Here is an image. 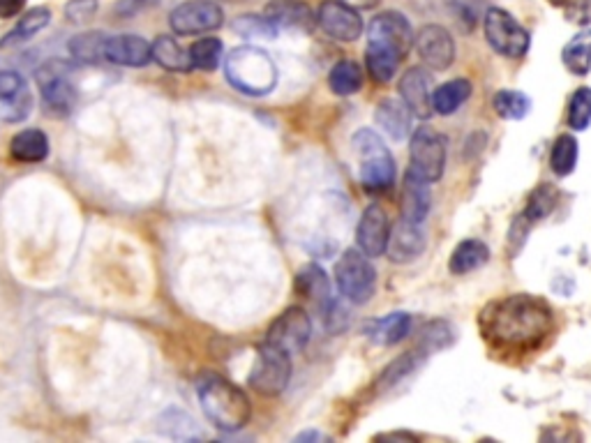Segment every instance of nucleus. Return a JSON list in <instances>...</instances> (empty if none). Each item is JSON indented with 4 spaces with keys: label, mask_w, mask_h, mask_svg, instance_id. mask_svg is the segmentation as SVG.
Here are the masks:
<instances>
[{
    "label": "nucleus",
    "mask_w": 591,
    "mask_h": 443,
    "mask_svg": "<svg viewBox=\"0 0 591 443\" xmlns=\"http://www.w3.org/2000/svg\"><path fill=\"white\" fill-rule=\"evenodd\" d=\"M157 430L162 434H167V437H174V439H201V432L194 420L190 418V414H185L181 409H169L164 411V414L157 418Z\"/></svg>",
    "instance_id": "35"
},
{
    "label": "nucleus",
    "mask_w": 591,
    "mask_h": 443,
    "mask_svg": "<svg viewBox=\"0 0 591 443\" xmlns=\"http://www.w3.org/2000/svg\"><path fill=\"white\" fill-rule=\"evenodd\" d=\"M374 120H377L379 130L395 141L407 139L411 134V111L402 100L386 97L374 109Z\"/></svg>",
    "instance_id": "20"
},
{
    "label": "nucleus",
    "mask_w": 591,
    "mask_h": 443,
    "mask_svg": "<svg viewBox=\"0 0 591 443\" xmlns=\"http://www.w3.org/2000/svg\"><path fill=\"white\" fill-rule=\"evenodd\" d=\"M492 107H495L499 118L522 120L529 116L531 100L525 93H520V90H499L495 100H492Z\"/></svg>",
    "instance_id": "39"
},
{
    "label": "nucleus",
    "mask_w": 591,
    "mask_h": 443,
    "mask_svg": "<svg viewBox=\"0 0 591 443\" xmlns=\"http://www.w3.org/2000/svg\"><path fill=\"white\" fill-rule=\"evenodd\" d=\"M428 180L416 176L414 171H407L402 180V194H400V220H407L411 224H423L425 217L430 215L432 208V190Z\"/></svg>",
    "instance_id": "18"
},
{
    "label": "nucleus",
    "mask_w": 591,
    "mask_h": 443,
    "mask_svg": "<svg viewBox=\"0 0 591 443\" xmlns=\"http://www.w3.org/2000/svg\"><path fill=\"white\" fill-rule=\"evenodd\" d=\"M160 5V0H118L114 5V14L118 19H130L134 14L151 10V7Z\"/></svg>",
    "instance_id": "45"
},
{
    "label": "nucleus",
    "mask_w": 591,
    "mask_h": 443,
    "mask_svg": "<svg viewBox=\"0 0 591 443\" xmlns=\"http://www.w3.org/2000/svg\"><path fill=\"white\" fill-rule=\"evenodd\" d=\"M361 164V183L368 192H386L395 185V160L391 150L386 148L384 141L370 127H361L354 137H351Z\"/></svg>",
    "instance_id": "4"
},
{
    "label": "nucleus",
    "mask_w": 591,
    "mask_h": 443,
    "mask_svg": "<svg viewBox=\"0 0 591 443\" xmlns=\"http://www.w3.org/2000/svg\"><path fill=\"white\" fill-rule=\"evenodd\" d=\"M296 443H301V441H328V437L326 434H321V432H314V430H308V432H303V434H298V437L294 439Z\"/></svg>",
    "instance_id": "49"
},
{
    "label": "nucleus",
    "mask_w": 591,
    "mask_h": 443,
    "mask_svg": "<svg viewBox=\"0 0 591 443\" xmlns=\"http://www.w3.org/2000/svg\"><path fill=\"white\" fill-rule=\"evenodd\" d=\"M190 60H192V70H204V72H213L218 70L224 56V44L218 37H201L199 42H194L190 49Z\"/></svg>",
    "instance_id": "37"
},
{
    "label": "nucleus",
    "mask_w": 591,
    "mask_h": 443,
    "mask_svg": "<svg viewBox=\"0 0 591 443\" xmlns=\"http://www.w3.org/2000/svg\"><path fill=\"white\" fill-rule=\"evenodd\" d=\"M70 74H72V65L58 58L44 63L35 74L37 86H40V97L44 107H47L51 114L67 116L74 109L77 90L72 86Z\"/></svg>",
    "instance_id": "9"
},
{
    "label": "nucleus",
    "mask_w": 591,
    "mask_h": 443,
    "mask_svg": "<svg viewBox=\"0 0 591 443\" xmlns=\"http://www.w3.org/2000/svg\"><path fill=\"white\" fill-rule=\"evenodd\" d=\"M557 204H559L557 187L550 185V183H541L531 190L527 206H525V210H522V213H525V217L531 224H536V222H541L543 217H548L552 210L557 208Z\"/></svg>",
    "instance_id": "34"
},
{
    "label": "nucleus",
    "mask_w": 591,
    "mask_h": 443,
    "mask_svg": "<svg viewBox=\"0 0 591 443\" xmlns=\"http://www.w3.org/2000/svg\"><path fill=\"white\" fill-rule=\"evenodd\" d=\"M411 333V314L407 312H391L388 317L368 321L365 326V335L372 344H379V347H393L405 340Z\"/></svg>",
    "instance_id": "21"
},
{
    "label": "nucleus",
    "mask_w": 591,
    "mask_h": 443,
    "mask_svg": "<svg viewBox=\"0 0 591 443\" xmlns=\"http://www.w3.org/2000/svg\"><path fill=\"white\" fill-rule=\"evenodd\" d=\"M428 354L421 347L407 351V354H402L400 358H395L391 365L386 367L384 372H381V377L377 381L379 390H388V388H395L398 384H402L411 374L421 370V367L428 363Z\"/></svg>",
    "instance_id": "25"
},
{
    "label": "nucleus",
    "mask_w": 591,
    "mask_h": 443,
    "mask_svg": "<svg viewBox=\"0 0 591 443\" xmlns=\"http://www.w3.org/2000/svg\"><path fill=\"white\" fill-rule=\"evenodd\" d=\"M291 381V354L282 351L275 344L264 342L257 351L252 372L248 377L250 388L257 390L259 395L275 397L287 390Z\"/></svg>",
    "instance_id": "6"
},
{
    "label": "nucleus",
    "mask_w": 591,
    "mask_h": 443,
    "mask_svg": "<svg viewBox=\"0 0 591 443\" xmlns=\"http://www.w3.org/2000/svg\"><path fill=\"white\" fill-rule=\"evenodd\" d=\"M335 284L344 300L351 305H365L377 291V270H374L368 254L358 247H351L335 264Z\"/></svg>",
    "instance_id": "5"
},
{
    "label": "nucleus",
    "mask_w": 591,
    "mask_h": 443,
    "mask_svg": "<svg viewBox=\"0 0 591 443\" xmlns=\"http://www.w3.org/2000/svg\"><path fill=\"white\" fill-rule=\"evenodd\" d=\"M28 90L24 77H21L19 72H0V102L3 104H10L17 100L19 95H24Z\"/></svg>",
    "instance_id": "42"
},
{
    "label": "nucleus",
    "mask_w": 591,
    "mask_h": 443,
    "mask_svg": "<svg viewBox=\"0 0 591 443\" xmlns=\"http://www.w3.org/2000/svg\"><path fill=\"white\" fill-rule=\"evenodd\" d=\"M231 28L236 30L238 35L243 37H261V40H275L280 33V28L273 24L271 19L266 17H259V14H243V17H238Z\"/></svg>",
    "instance_id": "41"
},
{
    "label": "nucleus",
    "mask_w": 591,
    "mask_h": 443,
    "mask_svg": "<svg viewBox=\"0 0 591 443\" xmlns=\"http://www.w3.org/2000/svg\"><path fill=\"white\" fill-rule=\"evenodd\" d=\"M483 28L485 40H488V44L497 54L506 58L527 56V51L531 47L529 30L522 26L513 14L501 10V7H492V10L485 14Z\"/></svg>",
    "instance_id": "7"
},
{
    "label": "nucleus",
    "mask_w": 591,
    "mask_h": 443,
    "mask_svg": "<svg viewBox=\"0 0 591 443\" xmlns=\"http://www.w3.org/2000/svg\"><path fill=\"white\" fill-rule=\"evenodd\" d=\"M490 261V247L478 238H467L455 247L451 254V261H448V270L453 275H467L474 273V270L483 268Z\"/></svg>",
    "instance_id": "23"
},
{
    "label": "nucleus",
    "mask_w": 591,
    "mask_h": 443,
    "mask_svg": "<svg viewBox=\"0 0 591 443\" xmlns=\"http://www.w3.org/2000/svg\"><path fill=\"white\" fill-rule=\"evenodd\" d=\"M578 141L571 134H561L557 137L555 144H552V153H550V169L555 171L559 178L571 176L575 167H578Z\"/></svg>",
    "instance_id": "32"
},
{
    "label": "nucleus",
    "mask_w": 591,
    "mask_h": 443,
    "mask_svg": "<svg viewBox=\"0 0 591 443\" xmlns=\"http://www.w3.org/2000/svg\"><path fill=\"white\" fill-rule=\"evenodd\" d=\"M199 404L206 418L222 432H238L250 423L252 404L243 388L218 374H206L197 386Z\"/></svg>",
    "instance_id": "2"
},
{
    "label": "nucleus",
    "mask_w": 591,
    "mask_h": 443,
    "mask_svg": "<svg viewBox=\"0 0 591 443\" xmlns=\"http://www.w3.org/2000/svg\"><path fill=\"white\" fill-rule=\"evenodd\" d=\"M566 123L575 132H585L591 125V88H578L568 102Z\"/></svg>",
    "instance_id": "40"
},
{
    "label": "nucleus",
    "mask_w": 591,
    "mask_h": 443,
    "mask_svg": "<svg viewBox=\"0 0 591 443\" xmlns=\"http://www.w3.org/2000/svg\"><path fill=\"white\" fill-rule=\"evenodd\" d=\"M453 340H455L453 326L444 319H437L423 326L421 337H418V347H421L428 356H432L437 354V351H444L451 347Z\"/></svg>",
    "instance_id": "38"
},
{
    "label": "nucleus",
    "mask_w": 591,
    "mask_h": 443,
    "mask_svg": "<svg viewBox=\"0 0 591 443\" xmlns=\"http://www.w3.org/2000/svg\"><path fill=\"white\" fill-rule=\"evenodd\" d=\"M266 17L278 28L296 30H308L314 21L310 7L301 3V0H273V3L266 7Z\"/></svg>",
    "instance_id": "24"
},
{
    "label": "nucleus",
    "mask_w": 591,
    "mask_h": 443,
    "mask_svg": "<svg viewBox=\"0 0 591 443\" xmlns=\"http://www.w3.org/2000/svg\"><path fill=\"white\" fill-rule=\"evenodd\" d=\"M446 139L437 130L423 125L411 134L409 171L428 183H437L446 169Z\"/></svg>",
    "instance_id": "8"
},
{
    "label": "nucleus",
    "mask_w": 591,
    "mask_h": 443,
    "mask_svg": "<svg viewBox=\"0 0 591 443\" xmlns=\"http://www.w3.org/2000/svg\"><path fill=\"white\" fill-rule=\"evenodd\" d=\"M312 335V321L308 317V312L303 307H287L278 319L273 321L271 328L266 330V340L268 344H275L287 354H301V351L308 347Z\"/></svg>",
    "instance_id": "12"
},
{
    "label": "nucleus",
    "mask_w": 591,
    "mask_h": 443,
    "mask_svg": "<svg viewBox=\"0 0 591 443\" xmlns=\"http://www.w3.org/2000/svg\"><path fill=\"white\" fill-rule=\"evenodd\" d=\"M481 330L488 342L501 349L529 351L545 342L555 328V312L543 298L513 294L492 300L481 312Z\"/></svg>",
    "instance_id": "1"
},
{
    "label": "nucleus",
    "mask_w": 591,
    "mask_h": 443,
    "mask_svg": "<svg viewBox=\"0 0 591 443\" xmlns=\"http://www.w3.org/2000/svg\"><path fill=\"white\" fill-rule=\"evenodd\" d=\"M340 3L354 7V10H372L379 5V0H340Z\"/></svg>",
    "instance_id": "48"
},
{
    "label": "nucleus",
    "mask_w": 591,
    "mask_h": 443,
    "mask_svg": "<svg viewBox=\"0 0 591 443\" xmlns=\"http://www.w3.org/2000/svg\"><path fill=\"white\" fill-rule=\"evenodd\" d=\"M328 86L335 95L349 97L356 95L363 86V70L356 60H340L328 72Z\"/></svg>",
    "instance_id": "30"
},
{
    "label": "nucleus",
    "mask_w": 591,
    "mask_h": 443,
    "mask_svg": "<svg viewBox=\"0 0 591 443\" xmlns=\"http://www.w3.org/2000/svg\"><path fill=\"white\" fill-rule=\"evenodd\" d=\"M104 60L121 67H146L153 60L151 44L139 35H111L104 40Z\"/></svg>",
    "instance_id": "17"
},
{
    "label": "nucleus",
    "mask_w": 591,
    "mask_h": 443,
    "mask_svg": "<svg viewBox=\"0 0 591 443\" xmlns=\"http://www.w3.org/2000/svg\"><path fill=\"white\" fill-rule=\"evenodd\" d=\"M49 21H51V12L47 7H33V10H28L24 17L19 19V24L14 26L3 40H0V47H12V44L31 40V37L42 33V30L49 26Z\"/></svg>",
    "instance_id": "31"
},
{
    "label": "nucleus",
    "mask_w": 591,
    "mask_h": 443,
    "mask_svg": "<svg viewBox=\"0 0 591 443\" xmlns=\"http://www.w3.org/2000/svg\"><path fill=\"white\" fill-rule=\"evenodd\" d=\"M400 63L402 58L398 54H393V51L372 47V44H368V49H365V65H368V72L377 84H388V81H393Z\"/></svg>",
    "instance_id": "33"
},
{
    "label": "nucleus",
    "mask_w": 591,
    "mask_h": 443,
    "mask_svg": "<svg viewBox=\"0 0 591 443\" xmlns=\"http://www.w3.org/2000/svg\"><path fill=\"white\" fill-rule=\"evenodd\" d=\"M550 3L564 12L568 21H575V24L591 21V0H550Z\"/></svg>",
    "instance_id": "43"
},
{
    "label": "nucleus",
    "mask_w": 591,
    "mask_h": 443,
    "mask_svg": "<svg viewBox=\"0 0 591 443\" xmlns=\"http://www.w3.org/2000/svg\"><path fill=\"white\" fill-rule=\"evenodd\" d=\"M224 24V10L215 0H185L169 14V26L176 35L213 33Z\"/></svg>",
    "instance_id": "10"
},
{
    "label": "nucleus",
    "mask_w": 591,
    "mask_h": 443,
    "mask_svg": "<svg viewBox=\"0 0 591 443\" xmlns=\"http://www.w3.org/2000/svg\"><path fill=\"white\" fill-rule=\"evenodd\" d=\"M398 90L400 100L407 104L411 116L425 120L435 114V107H432L435 84H432V74L428 67H411V70H407L402 74Z\"/></svg>",
    "instance_id": "15"
},
{
    "label": "nucleus",
    "mask_w": 591,
    "mask_h": 443,
    "mask_svg": "<svg viewBox=\"0 0 591 443\" xmlns=\"http://www.w3.org/2000/svg\"><path fill=\"white\" fill-rule=\"evenodd\" d=\"M104 40H107V35L100 33V30H93V33H81L77 37H72L67 49H70L74 60L93 65L104 60Z\"/></svg>",
    "instance_id": "36"
},
{
    "label": "nucleus",
    "mask_w": 591,
    "mask_h": 443,
    "mask_svg": "<svg viewBox=\"0 0 591 443\" xmlns=\"http://www.w3.org/2000/svg\"><path fill=\"white\" fill-rule=\"evenodd\" d=\"M26 7V0H0V19H14Z\"/></svg>",
    "instance_id": "47"
},
{
    "label": "nucleus",
    "mask_w": 591,
    "mask_h": 443,
    "mask_svg": "<svg viewBox=\"0 0 591 443\" xmlns=\"http://www.w3.org/2000/svg\"><path fill=\"white\" fill-rule=\"evenodd\" d=\"M388 238H391V220L379 204H372L363 210L361 222L356 227L358 250H363L370 259L386 254Z\"/></svg>",
    "instance_id": "16"
},
{
    "label": "nucleus",
    "mask_w": 591,
    "mask_h": 443,
    "mask_svg": "<svg viewBox=\"0 0 591 443\" xmlns=\"http://www.w3.org/2000/svg\"><path fill=\"white\" fill-rule=\"evenodd\" d=\"M224 74L238 93L261 97L273 93L278 86V67L264 49L243 44L236 47L224 60Z\"/></svg>",
    "instance_id": "3"
},
{
    "label": "nucleus",
    "mask_w": 591,
    "mask_h": 443,
    "mask_svg": "<svg viewBox=\"0 0 591 443\" xmlns=\"http://www.w3.org/2000/svg\"><path fill=\"white\" fill-rule=\"evenodd\" d=\"M317 24L326 35L340 42H356L363 35V19L354 7L340 3V0H326L317 12Z\"/></svg>",
    "instance_id": "14"
},
{
    "label": "nucleus",
    "mask_w": 591,
    "mask_h": 443,
    "mask_svg": "<svg viewBox=\"0 0 591 443\" xmlns=\"http://www.w3.org/2000/svg\"><path fill=\"white\" fill-rule=\"evenodd\" d=\"M425 245H428V238H425L423 224L400 220L398 227H391L386 252L393 264H411L425 252Z\"/></svg>",
    "instance_id": "19"
},
{
    "label": "nucleus",
    "mask_w": 591,
    "mask_h": 443,
    "mask_svg": "<svg viewBox=\"0 0 591 443\" xmlns=\"http://www.w3.org/2000/svg\"><path fill=\"white\" fill-rule=\"evenodd\" d=\"M377 439H409V441H414V437H411V434H405V432H400V434H379Z\"/></svg>",
    "instance_id": "50"
},
{
    "label": "nucleus",
    "mask_w": 591,
    "mask_h": 443,
    "mask_svg": "<svg viewBox=\"0 0 591 443\" xmlns=\"http://www.w3.org/2000/svg\"><path fill=\"white\" fill-rule=\"evenodd\" d=\"M368 44L393 51L400 58H405L414 47V28L402 12L388 10L377 14L368 26Z\"/></svg>",
    "instance_id": "11"
},
{
    "label": "nucleus",
    "mask_w": 591,
    "mask_h": 443,
    "mask_svg": "<svg viewBox=\"0 0 591 443\" xmlns=\"http://www.w3.org/2000/svg\"><path fill=\"white\" fill-rule=\"evenodd\" d=\"M529 229H531V222L527 220L525 213H520L518 217H515L513 224H511V231H508V245H513L511 247L513 257L520 252V247L525 245V240L529 236Z\"/></svg>",
    "instance_id": "44"
},
{
    "label": "nucleus",
    "mask_w": 591,
    "mask_h": 443,
    "mask_svg": "<svg viewBox=\"0 0 591 443\" xmlns=\"http://www.w3.org/2000/svg\"><path fill=\"white\" fill-rule=\"evenodd\" d=\"M561 63L575 77H585L591 70V30H582L568 40L566 47L561 49Z\"/></svg>",
    "instance_id": "29"
},
{
    "label": "nucleus",
    "mask_w": 591,
    "mask_h": 443,
    "mask_svg": "<svg viewBox=\"0 0 591 443\" xmlns=\"http://www.w3.org/2000/svg\"><path fill=\"white\" fill-rule=\"evenodd\" d=\"M151 54H153L155 63L169 72H190L192 70L190 51H185L181 44H178L174 37H169V35L157 37V40L151 44Z\"/></svg>",
    "instance_id": "27"
},
{
    "label": "nucleus",
    "mask_w": 591,
    "mask_h": 443,
    "mask_svg": "<svg viewBox=\"0 0 591 443\" xmlns=\"http://www.w3.org/2000/svg\"><path fill=\"white\" fill-rule=\"evenodd\" d=\"M471 93H474V86L467 79H451L446 84H441L432 93V107H435V114L439 116H451L458 111L462 104H465Z\"/></svg>",
    "instance_id": "26"
},
{
    "label": "nucleus",
    "mask_w": 591,
    "mask_h": 443,
    "mask_svg": "<svg viewBox=\"0 0 591 443\" xmlns=\"http://www.w3.org/2000/svg\"><path fill=\"white\" fill-rule=\"evenodd\" d=\"M95 7V0H70V5L65 7V14L70 21H86L95 12Z\"/></svg>",
    "instance_id": "46"
},
{
    "label": "nucleus",
    "mask_w": 591,
    "mask_h": 443,
    "mask_svg": "<svg viewBox=\"0 0 591 443\" xmlns=\"http://www.w3.org/2000/svg\"><path fill=\"white\" fill-rule=\"evenodd\" d=\"M10 155L17 162H24V164H37L47 160L49 155L47 134L37 130V127H28V130L17 132L10 141Z\"/></svg>",
    "instance_id": "22"
},
{
    "label": "nucleus",
    "mask_w": 591,
    "mask_h": 443,
    "mask_svg": "<svg viewBox=\"0 0 591 443\" xmlns=\"http://www.w3.org/2000/svg\"><path fill=\"white\" fill-rule=\"evenodd\" d=\"M414 44L423 65L432 72H444L455 60V40L444 26L428 24L414 35Z\"/></svg>",
    "instance_id": "13"
},
{
    "label": "nucleus",
    "mask_w": 591,
    "mask_h": 443,
    "mask_svg": "<svg viewBox=\"0 0 591 443\" xmlns=\"http://www.w3.org/2000/svg\"><path fill=\"white\" fill-rule=\"evenodd\" d=\"M296 291L301 296H308L319 307L331 300V282H328L326 270L317 264H308L296 277Z\"/></svg>",
    "instance_id": "28"
}]
</instances>
